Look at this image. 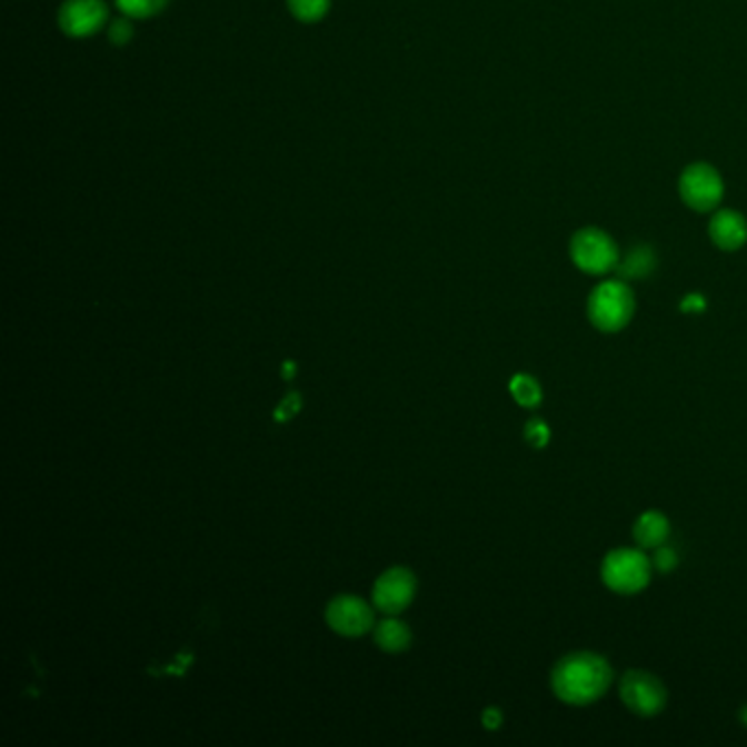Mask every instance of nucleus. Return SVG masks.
<instances>
[{
  "label": "nucleus",
  "mask_w": 747,
  "mask_h": 747,
  "mask_svg": "<svg viewBox=\"0 0 747 747\" xmlns=\"http://www.w3.org/2000/svg\"><path fill=\"white\" fill-rule=\"evenodd\" d=\"M614 681L609 660L595 651H572L557 660L550 671L552 695L568 706H590L598 701Z\"/></svg>",
  "instance_id": "obj_1"
},
{
  "label": "nucleus",
  "mask_w": 747,
  "mask_h": 747,
  "mask_svg": "<svg viewBox=\"0 0 747 747\" xmlns=\"http://www.w3.org/2000/svg\"><path fill=\"white\" fill-rule=\"evenodd\" d=\"M375 643L386 651H401L410 645V631L399 620H384L375 631Z\"/></svg>",
  "instance_id": "obj_14"
},
{
  "label": "nucleus",
  "mask_w": 747,
  "mask_h": 747,
  "mask_svg": "<svg viewBox=\"0 0 747 747\" xmlns=\"http://www.w3.org/2000/svg\"><path fill=\"white\" fill-rule=\"evenodd\" d=\"M708 235L713 243L726 252H735L744 248L747 241V220L735 209L717 211L710 218Z\"/></svg>",
  "instance_id": "obj_10"
},
{
  "label": "nucleus",
  "mask_w": 747,
  "mask_h": 747,
  "mask_svg": "<svg viewBox=\"0 0 747 747\" xmlns=\"http://www.w3.org/2000/svg\"><path fill=\"white\" fill-rule=\"evenodd\" d=\"M550 426L539 419V417H530L524 426V439L526 444L532 449H544L550 444Z\"/></svg>",
  "instance_id": "obj_18"
},
{
  "label": "nucleus",
  "mask_w": 747,
  "mask_h": 747,
  "mask_svg": "<svg viewBox=\"0 0 747 747\" xmlns=\"http://www.w3.org/2000/svg\"><path fill=\"white\" fill-rule=\"evenodd\" d=\"M288 9L299 22L313 24L329 13L331 0H288Z\"/></svg>",
  "instance_id": "obj_15"
},
{
  "label": "nucleus",
  "mask_w": 747,
  "mask_h": 747,
  "mask_svg": "<svg viewBox=\"0 0 747 747\" xmlns=\"http://www.w3.org/2000/svg\"><path fill=\"white\" fill-rule=\"evenodd\" d=\"M618 697L631 715L649 719L658 717L667 708L669 690L658 675L643 669H629L620 677Z\"/></svg>",
  "instance_id": "obj_4"
},
{
  "label": "nucleus",
  "mask_w": 747,
  "mask_h": 747,
  "mask_svg": "<svg viewBox=\"0 0 747 747\" xmlns=\"http://www.w3.org/2000/svg\"><path fill=\"white\" fill-rule=\"evenodd\" d=\"M739 721H741V726L747 730V704L739 710Z\"/></svg>",
  "instance_id": "obj_23"
},
{
  "label": "nucleus",
  "mask_w": 747,
  "mask_h": 747,
  "mask_svg": "<svg viewBox=\"0 0 747 747\" xmlns=\"http://www.w3.org/2000/svg\"><path fill=\"white\" fill-rule=\"evenodd\" d=\"M58 24L67 38L86 40L110 24L106 0H64L58 11Z\"/></svg>",
  "instance_id": "obj_7"
},
{
  "label": "nucleus",
  "mask_w": 747,
  "mask_h": 747,
  "mask_svg": "<svg viewBox=\"0 0 747 747\" xmlns=\"http://www.w3.org/2000/svg\"><path fill=\"white\" fill-rule=\"evenodd\" d=\"M586 313L600 333H618L636 313V295L625 279H607L588 297Z\"/></svg>",
  "instance_id": "obj_3"
},
{
  "label": "nucleus",
  "mask_w": 747,
  "mask_h": 747,
  "mask_svg": "<svg viewBox=\"0 0 747 747\" xmlns=\"http://www.w3.org/2000/svg\"><path fill=\"white\" fill-rule=\"evenodd\" d=\"M570 259L581 272L592 275V277H602L618 268L620 250L605 230L590 226L572 235Z\"/></svg>",
  "instance_id": "obj_5"
},
{
  "label": "nucleus",
  "mask_w": 747,
  "mask_h": 747,
  "mask_svg": "<svg viewBox=\"0 0 747 747\" xmlns=\"http://www.w3.org/2000/svg\"><path fill=\"white\" fill-rule=\"evenodd\" d=\"M292 374H295V365H292V362H286V377L290 379Z\"/></svg>",
  "instance_id": "obj_24"
},
{
  "label": "nucleus",
  "mask_w": 747,
  "mask_h": 747,
  "mask_svg": "<svg viewBox=\"0 0 747 747\" xmlns=\"http://www.w3.org/2000/svg\"><path fill=\"white\" fill-rule=\"evenodd\" d=\"M634 541L643 548V550H656L658 546L667 544L671 537V522L669 518L658 511V509H649L645 514H640L634 522L631 528Z\"/></svg>",
  "instance_id": "obj_11"
},
{
  "label": "nucleus",
  "mask_w": 747,
  "mask_h": 747,
  "mask_svg": "<svg viewBox=\"0 0 747 747\" xmlns=\"http://www.w3.org/2000/svg\"><path fill=\"white\" fill-rule=\"evenodd\" d=\"M106 33L114 47H128L135 38V18L121 13L119 18L110 20V24L106 27Z\"/></svg>",
  "instance_id": "obj_17"
},
{
  "label": "nucleus",
  "mask_w": 747,
  "mask_h": 747,
  "mask_svg": "<svg viewBox=\"0 0 747 747\" xmlns=\"http://www.w3.org/2000/svg\"><path fill=\"white\" fill-rule=\"evenodd\" d=\"M327 620L342 636H360L371 627L374 614L362 598L338 597L327 609Z\"/></svg>",
  "instance_id": "obj_9"
},
{
  "label": "nucleus",
  "mask_w": 747,
  "mask_h": 747,
  "mask_svg": "<svg viewBox=\"0 0 747 747\" xmlns=\"http://www.w3.org/2000/svg\"><path fill=\"white\" fill-rule=\"evenodd\" d=\"M299 410L300 395L299 392H292V395H288V397L281 401V406H279L277 412H275V419H277V421H288V419H292Z\"/></svg>",
  "instance_id": "obj_20"
},
{
  "label": "nucleus",
  "mask_w": 747,
  "mask_h": 747,
  "mask_svg": "<svg viewBox=\"0 0 747 747\" xmlns=\"http://www.w3.org/2000/svg\"><path fill=\"white\" fill-rule=\"evenodd\" d=\"M482 726L487 730H498L502 726V710L500 708H487L482 713Z\"/></svg>",
  "instance_id": "obj_21"
},
{
  "label": "nucleus",
  "mask_w": 747,
  "mask_h": 747,
  "mask_svg": "<svg viewBox=\"0 0 747 747\" xmlns=\"http://www.w3.org/2000/svg\"><path fill=\"white\" fill-rule=\"evenodd\" d=\"M654 564L651 557L645 555V550L622 546L614 548L602 557L600 564V581L602 586L620 597H634L649 588L654 577Z\"/></svg>",
  "instance_id": "obj_2"
},
{
  "label": "nucleus",
  "mask_w": 747,
  "mask_h": 747,
  "mask_svg": "<svg viewBox=\"0 0 747 747\" xmlns=\"http://www.w3.org/2000/svg\"><path fill=\"white\" fill-rule=\"evenodd\" d=\"M509 392L522 408H537L544 399L541 384L528 374L514 375L509 381Z\"/></svg>",
  "instance_id": "obj_13"
},
{
  "label": "nucleus",
  "mask_w": 747,
  "mask_h": 747,
  "mask_svg": "<svg viewBox=\"0 0 747 747\" xmlns=\"http://www.w3.org/2000/svg\"><path fill=\"white\" fill-rule=\"evenodd\" d=\"M415 597V577L406 568L384 572L375 584V605L386 614H399Z\"/></svg>",
  "instance_id": "obj_8"
},
{
  "label": "nucleus",
  "mask_w": 747,
  "mask_h": 747,
  "mask_svg": "<svg viewBox=\"0 0 747 747\" xmlns=\"http://www.w3.org/2000/svg\"><path fill=\"white\" fill-rule=\"evenodd\" d=\"M658 266L656 252L649 246H634L625 257H620L616 272L625 281L634 279H647Z\"/></svg>",
  "instance_id": "obj_12"
},
{
  "label": "nucleus",
  "mask_w": 747,
  "mask_h": 747,
  "mask_svg": "<svg viewBox=\"0 0 747 747\" xmlns=\"http://www.w3.org/2000/svg\"><path fill=\"white\" fill-rule=\"evenodd\" d=\"M679 196L688 209L710 213L724 198V180L719 171L706 162L688 165L679 178Z\"/></svg>",
  "instance_id": "obj_6"
},
{
  "label": "nucleus",
  "mask_w": 747,
  "mask_h": 747,
  "mask_svg": "<svg viewBox=\"0 0 747 747\" xmlns=\"http://www.w3.org/2000/svg\"><path fill=\"white\" fill-rule=\"evenodd\" d=\"M681 311L686 313H699L706 309V299L701 295H688L686 299L681 300Z\"/></svg>",
  "instance_id": "obj_22"
},
{
  "label": "nucleus",
  "mask_w": 747,
  "mask_h": 747,
  "mask_svg": "<svg viewBox=\"0 0 747 747\" xmlns=\"http://www.w3.org/2000/svg\"><path fill=\"white\" fill-rule=\"evenodd\" d=\"M651 564H654V570H656V572H660V575H669V572H673V570L679 566L677 550L671 548V546H667V544L658 546V548L654 550V555H651Z\"/></svg>",
  "instance_id": "obj_19"
},
{
  "label": "nucleus",
  "mask_w": 747,
  "mask_h": 747,
  "mask_svg": "<svg viewBox=\"0 0 747 747\" xmlns=\"http://www.w3.org/2000/svg\"><path fill=\"white\" fill-rule=\"evenodd\" d=\"M114 4L123 16L135 20H150L167 9L169 0H114Z\"/></svg>",
  "instance_id": "obj_16"
}]
</instances>
